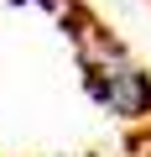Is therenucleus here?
<instances>
[{
	"mask_svg": "<svg viewBox=\"0 0 151 157\" xmlns=\"http://www.w3.org/2000/svg\"><path fill=\"white\" fill-rule=\"evenodd\" d=\"M73 47H78V68H84V89L94 94L99 110H110L125 126H146L151 121V73L89 16L73 11Z\"/></svg>",
	"mask_w": 151,
	"mask_h": 157,
	"instance_id": "f257e3e1",
	"label": "nucleus"
},
{
	"mask_svg": "<svg viewBox=\"0 0 151 157\" xmlns=\"http://www.w3.org/2000/svg\"><path fill=\"white\" fill-rule=\"evenodd\" d=\"M47 6H52V11H73V0H47Z\"/></svg>",
	"mask_w": 151,
	"mask_h": 157,
	"instance_id": "f03ea898",
	"label": "nucleus"
}]
</instances>
